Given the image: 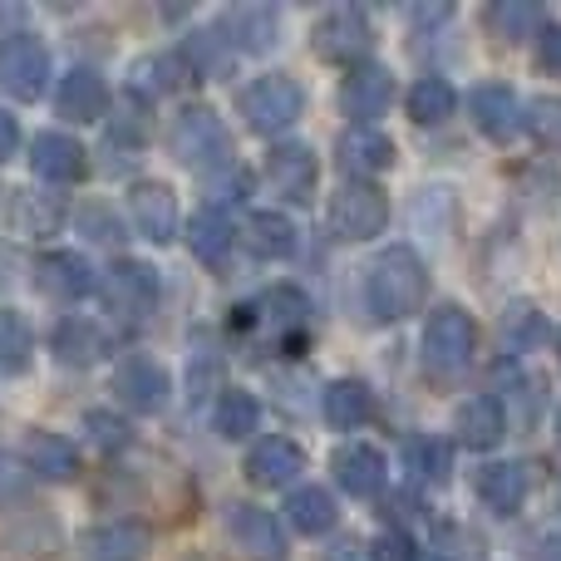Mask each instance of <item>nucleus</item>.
Listing matches in <instances>:
<instances>
[{
  "label": "nucleus",
  "instance_id": "5",
  "mask_svg": "<svg viewBox=\"0 0 561 561\" xmlns=\"http://www.w3.org/2000/svg\"><path fill=\"white\" fill-rule=\"evenodd\" d=\"M330 232L345 237V242H369V237L385 232L389 222V197L375 183H345L330 197Z\"/></svg>",
  "mask_w": 561,
  "mask_h": 561
},
{
  "label": "nucleus",
  "instance_id": "8",
  "mask_svg": "<svg viewBox=\"0 0 561 561\" xmlns=\"http://www.w3.org/2000/svg\"><path fill=\"white\" fill-rule=\"evenodd\" d=\"M114 394L124 399V409H134V414H158V409H168L173 379H168V369L158 365V359L128 355L124 365L114 369Z\"/></svg>",
  "mask_w": 561,
  "mask_h": 561
},
{
  "label": "nucleus",
  "instance_id": "19",
  "mask_svg": "<svg viewBox=\"0 0 561 561\" xmlns=\"http://www.w3.org/2000/svg\"><path fill=\"white\" fill-rule=\"evenodd\" d=\"M335 483L345 488L350 497H379V493H385V483H389L385 454H379V448H369V444L345 448V454L335 458Z\"/></svg>",
  "mask_w": 561,
  "mask_h": 561
},
{
  "label": "nucleus",
  "instance_id": "23",
  "mask_svg": "<svg viewBox=\"0 0 561 561\" xmlns=\"http://www.w3.org/2000/svg\"><path fill=\"white\" fill-rule=\"evenodd\" d=\"M104 350H108V335L94 325V320H84V316L59 320V330H55V359H59V365L89 369V365H99V359H104Z\"/></svg>",
  "mask_w": 561,
  "mask_h": 561
},
{
  "label": "nucleus",
  "instance_id": "35",
  "mask_svg": "<svg viewBox=\"0 0 561 561\" xmlns=\"http://www.w3.org/2000/svg\"><path fill=\"white\" fill-rule=\"evenodd\" d=\"M503 335H507V345L513 350H537L547 340V316L537 306H507Z\"/></svg>",
  "mask_w": 561,
  "mask_h": 561
},
{
  "label": "nucleus",
  "instance_id": "32",
  "mask_svg": "<svg viewBox=\"0 0 561 561\" xmlns=\"http://www.w3.org/2000/svg\"><path fill=\"white\" fill-rule=\"evenodd\" d=\"M30 355H35V335H30L25 316L0 306V375H20V369H30Z\"/></svg>",
  "mask_w": 561,
  "mask_h": 561
},
{
  "label": "nucleus",
  "instance_id": "6",
  "mask_svg": "<svg viewBox=\"0 0 561 561\" xmlns=\"http://www.w3.org/2000/svg\"><path fill=\"white\" fill-rule=\"evenodd\" d=\"M158 272L148 262H114L104 276V300L118 320H148L158 310Z\"/></svg>",
  "mask_w": 561,
  "mask_h": 561
},
{
  "label": "nucleus",
  "instance_id": "48",
  "mask_svg": "<svg viewBox=\"0 0 561 561\" xmlns=\"http://www.w3.org/2000/svg\"><path fill=\"white\" fill-rule=\"evenodd\" d=\"M557 350H561V340H557Z\"/></svg>",
  "mask_w": 561,
  "mask_h": 561
},
{
  "label": "nucleus",
  "instance_id": "26",
  "mask_svg": "<svg viewBox=\"0 0 561 561\" xmlns=\"http://www.w3.org/2000/svg\"><path fill=\"white\" fill-rule=\"evenodd\" d=\"M503 434H507V414L493 394H473L463 409H458V438H463L468 448L488 454V448L503 444Z\"/></svg>",
  "mask_w": 561,
  "mask_h": 561
},
{
  "label": "nucleus",
  "instance_id": "27",
  "mask_svg": "<svg viewBox=\"0 0 561 561\" xmlns=\"http://www.w3.org/2000/svg\"><path fill=\"white\" fill-rule=\"evenodd\" d=\"M247 247H252V256H262V262H290L300 237H296V227H290V217L256 213L252 227H247Z\"/></svg>",
  "mask_w": 561,
  "mask_h": 561
},
{
  "label": "nucleus",
  "instance_id": "39",
  "mask_svg": "<svg viewBox=\"0 0 561 561\" xmlns=\"http://www.w3.org/2000/svg\"><path fill=\"white\" fill-rule=\"evenodd\" d=\"M222 39H227V30H203V35H193V39L183 45V55L193 59L197 75H213V69H222V65H227Z\"/></svg>",
  "mask_w": 561,
  "mask_h": 561
},
{
  "label": "nucleus",
  "instance_id": "25",
  "mask_svg": "<svg viewBox=\"0 0 561 561\" xmlns=\"http://www.w3.org/2000/svg\"><path fill=\"white\" fill-rule=\"evenodd\" d=\"M232 217L222 213V207H203V213H193V222H187V247H193V256L203 266H222L227 256H232Z\"/></svg>",
  "mask_w": 561,
  "mask_h": 561
},
{
  "label": "nucleus",
  "instance_id": "16",
  "mask_svg": "<svg viewBox=\"0 0 561 561\" xmlns=\"http://www.w3.org/2000/svg\"><path fill=\"white\" fill-rule=\"evenodd\" d=\"M310 39H316L320 59H330V65H350V59H359L369 49V25H365L359 10H330Z\"/></svg>",
  "mask_w": 561,
  "mask_h": 561
},
{
  "label": "nucleus",
  "instance_id": "3",
  "mask_svg": "<svg viewBox=\"0 0 561 561\" xmlns=\"http://www.w3.org/2000/svg\"><path fill=\"white\" fill-rule=\"evenodd\" d=\"M173 153L193 173H222V168H232V138H227L222 118L213 108L193 104L173 124Z\"/></svg>",
  "mask_w": 561,
  "mask_h": 561
},
{
  "label": "nucleus",
  "instance_id": "43",
  "mask_svg": "<svg viewBox=\"0 0 561 561\" xmlns=\"http://www.w3.org/2000/svg\"><path fill=\"white\" fill-rule=\"evenodd\" d=\"M79 227H84L94 242H118V222L108 207H84V213H79Z\"/></svg>",
  "mask_w": 561,
  "mask_h": 561
},
{
  "label": "nucleus",
  "instance_id": "12",
  "mask_svg": "<svg viewBox=\"0 0 561 561\" xmlns=\"http://www.w3.org/2000/svg\"><path fill=\"white\" fill-rule=\"evenodd\" d=\"M153 537H148L144 523H94L84 537H79V561H144Z\"/></svg>",
  "mask_w": 561,
  "mask_h": 561
},
{
  "label": "nucleus",
  "instance_id": "37",
  "mask_svg": "<svg viewBox=\"0 0 561 561\" xmlns=\"http://www.w3.org/2000/svg\"><path fill=\"white\" fill-rule=\"evenodd\" d=\"M404 463H409V478L438 483L448 473V448L438 438H414V444H404Z\"/></svg>",
  "mask_w": 561,
  "mask_h": 561
},
{
  "label": "nucleus",
  "instance_id": "18",
  "mask_svg": "<svg viewBox=\"0 0 561 561\" xmlns=\"http://www.w3.org/2000/svg\"><path fill=\"white\" fill-rule=\"evenodd\" d=\"M468 108H473V124L483 128L488 138H497V144L523 128V99L513 94V84H478Z\"/></svg>",
  "mask_w": 561,
  "mask_h": 561
},
{
  "label": "nucleus",
  "instance_id": "1",
  "mask_svg": "<svg viewBox=\"0 0 561 561\" xmlns=\"http://www.w3.org/2000/svg\"><path fill=\"white\" fill-rule=\"evenodd\" d=\"M424 296H428V272L414 247H389L365 272V310L379 325H394V320L414 316L424 306Z\"/></svg>",
  "mask_w": 561,
  "mask_h": 561
},
{
  "label": "nucleus",
  "instance_id": "28",
  "mask_svg": "<svg viewBox=\"0 0 561 561\" xmlns=\"http://www.w3.org/2000/svg\"><path fill=\"white\" fill-rule=\"evenodd\" d=\"M369 414H375L369 385H359V379H335V385L325 389V419L335 428H359V424H369Z\"/></svg>",
  "mask_w": 561,
  "mask_h": 561
},
{
  "label": "nucleus",
  "instance_id": "34",
  "mask_svg": "<svg viewBox=\"0 0 561 561\" xmlns=\"http://www.w3.org/2000/svg\"><path fill=\"white\" fill-rule=\"evenodd\" d=\"M454 104L458 99H454V84H448V79H419L414 94H409V118L424 124V128H434L454 114Z\"/></svg>",
  "mask_w": 561,
  "mask_h": 561
},
{
  "label": "nucleus",
  "instance_id": "47",
  "mask_svg": "<svg viewBox=\"0 0 561 561\" xmlns=\"http://www.w3.org/2000/svg\"><path fill=\"white\" fill-rule=\"evenodd\" d=\"M557 438H561V414H557Z\"/></svg>",
  "mask_w": 561,
  "mask_h": 561
},
{
  "label": "nucleus",
  "instance_id": "17",
  "mask_svg": "<svg viewBox=\"0 0 561 561\" xmlns=\"http://www.w3.org/2000/svg\"><path fill=\"white\" fill-rule=\"evenodd\" d=\"M335 158L350 178H369V183H375V173L394 168V138H389L385 128H350V134L340 138Z\"/></svg>",
  "mask_w": 561,
  "mask_h": 561
},
{
  "label": "nucleus",
  "instance_id": "45",
  "mask_svg": "<svg viewBox=\"0 0 561 561\" xmlns=\"http://www.w3.org/2000/svg\"><path fill=\"white\" fill-rule=\"evenodd\" d=\"M15 144H20V128H15V118L0 108V163H5L10 153H15Z\"/></svg>",
  "mask_w": 561,
  "mask_h": 561
},
{
  "label": "nucleus",
  "instance_id": "29",
  "mask_svg": "<svg viewBox=\"0 0 561 561\" xmlns=\"http://www.w3.org/2000/svg\"><path fill=\"white\" fill-rule=\"evenodd\" d=\"M286 517H290V527L306 537L330 533V527H335V497H330L325 488H290Z\"/></svg>",
  "mask_w": 561,
  "mask_h": 561
},
{
  "label": "nucleus",
  "instance_id": "44",
  "mask_svg": "<svg viewBox=\"0 0 561 561\" xmlns=\"http://www.w3.org/2000/svg\"><path fill=\"white\" fill-rule=\"evenodd\" d=\"M537 59H542V69L561 75V25H547L542 30V39H537Z\"/></svg>",
  "mask_w": 561,
  "mask_h": 561
},
{
  "label": "nucleus",
  "instance_id": "24",
  "mask_svg": "<svg viewBox=\"0 0 561 561\" xmlns=\"http://www.w3.org/2000/svg\"><path fill=\"white\" fill-rule=\"evenodd\" d=\"M25 463H30V473L45 478V483H69V478L79 473V448L69 444V438L35 428V434L25 438Z\"/></svg>",
  "mask_w": 561,
  "mask_h": 561
},
{
  "label": "nucleus",
  "instance_id": "7",
  "mask_svg": "<svg viewBox=\"0 0 561 561\" xmlns=\"http://www.w3.org/2000/svg\"><path fill=\"white\" fill-rule=\"evenodd\" d=\"M49 79V49L35 35H10L0 45V84L15 99H39Z\"/></svg>",
  "mask_w": 561,
  "mask_h": 561
},
{
  "label": "nucleus",
  "instance_id": "33",
  "mask_svg": "<svg viewBox=\"0 0 561 561\" xmlns=\"http://www.w3.org/2000/svg\"><path fill=\"white\" fill-rule=\"evenodd\" d=\"M537 20H542V5H533V0H497V5H488V30L497 39H507V45L533 35Z\"/></svg>",
  "mask_w": 561,
  "mask_h": 561
},
{
  "label": "nucleus",
  "instance_id": "36",
  "mask_svg": "<svg viewBox=\"0 0 561 561\" xmlns=\"http://www.w3.org/2000/svg\"><path fill=\"white\" fill-rule=\"evenodd\" d=\"M262 316L272 320V325L296 330V325H306L310 320V300H306V290H296V286H276V290H266Z\"/></svg>",
  "mask_w": 561,
  "mask_h": 561
},
{
  "label": "nucleus",
  "instance_id": "22",
  "mask_svg": "<svg viewBox=\"0 0 561 561\" xmlns=\"http://www.w3.org/2000/svg\"><path fill=\"white\" fill-rule=\"evenodd\" d=\"M300 468H306V458H300V448L286 444V438H262V444L247 454V478H252L256 488H286V483H296Z\"/></svg>",
  "mask_w": 561,
  "mask_h": 561
},
{
  "label": "nucleus",
  "instance_id": "2",
  "mask_svg": "<svg viewBox=\"0 0 561 561\" xmlns=\"http://www.w3.org/2000/svg\"><path fill=\"white\" fill-rule=\"evenodd\" d=\"M473 350H478V325L463 306H444L428 316L424 325V369L438 379H454L473 365Z\"/></svg>",
  "mask_w": 561,
  "mask_h": 561
},
{
  "label": "nucleus",
  "instance_id": "21",
  "mask_svg": "<svg viewBox=\"0 0 561 561\" xmlns=\"http://www.w3.org/2000/svg\"><path fill=\"white\" fill-rule=\"evenodd\" d=\"M478 497H483V507L493 517H513L527 503V468L513 463V458L507 463H488L478 473Z\"/></svg>",
  "mask_w": 561,
  "mask_h": 561
},
{
  "label": "nucleus",
  "instance_id": "20",
  "mask_svg": "<svg viewBox=\"0 0 561 561\" xmlns=\"http://www.w3.org/2000/svg\"><path fill=\"white\" fill-rule=\"evenodd\" d=\"M35 272H39V290L55 300H79L94 290V266L79 252H45Z\"/></svg>",
  "mask_w": 561,
  "mask_h": 561
},
{
  "label": "nucleus",
  "instance_id": "42",
  "mask_svg": "<svg viewBox=\"0 0 561 561\" xmlns=\"http://www.w3.org/2000/svg\"><path fill=\"white\" fill-rule=\"evenodd\" d=\"M369 561H419V557H414V542H409L404 533H385V537H375V547H369Z\"/></svg>",
  "mask_w": 561,
  "mask_h": 561
},
{
  "label": "nucleus",
  "instance_id": "9",
  "mask_svg": "<svg viewBox=\"0 0 561 561\" xmlns=\"http://www.w3.org/2000/svg\"><path fill=\"white\" fill-rule=\"evenodd\" d=\"M389 104H394V75L385 65H359L340 84V108H345V118H355V128H375V118Z\"/></svg>",
  "mask_w": 561,
  "mask_h": 561
},
{
  "label": "nucleus",
  "instance_id": "30",
  "mask_svg": "<svg viewBox=\"0 0 561 561\" xmlns=\"http://www.w3.org/2000/svg\"><path fill=\"white\" fill-rule=\"evenodd\" d=\"M256 424H262V404H256V394H247V389H227L222 399L213 404V428L222 438H252Z\"/></svg>",
  "mask_w": 561,
  "mask_h": 561
},
{
  "label": "nucleus",
  "instance_id": "13",
  "mask_svg": "<svg viewBox=\"0 0 561 561\" xmlns=\"http://www.w3.org/2000/svg\"><path fill=\"white\" fill-rule=\"evenodd\" d=\"M266 183H272L276 197L286 203H310L320 183V163L306 144H280L272 158H266Z\"/></svg>",
  "mask_w": 561,
  "mask_h": 561
},
{
  "label": "nucleus",
  "instance_id": "10",
  "mask_svg": "<svg viewBox=\"0 0 561 561\" xmlns=\"http://www.w3.org/2000/svg\"><path fill=\"white\" fill-rule=\"evenodd\" d=\"M227 533H232V542L242 547L247 557H262V561L286 557V527L276 523V513H266V507H256V503L227 507Z\"/></svg>",
  "mask_w": 561,
  "mask_h": 561
},
{
  "label": "nucleus",
  "instance_id": "14",
  "mask_svg": "<svg viewBox=\"0 0 561 561\" xmlns=\"http://www.w3.org/2000/svg\"><path fill=\"white\" fill-rule=\"evenodd\" d=\"M108 104V89H104V75L89 65H75L59 75V89H55V108L59 118H69V124H94L99 114H104Z\"/></svg>",
  "mask_w": 561,
  "mask_h": 561
},
{
  "label": "nucleus",
  "instance_id": "38",
  "mask_svg": "<svg viewBox=\"0 0 561 561\" xmlns=\"http://www.w3.org/2000/svg\"><path fill=\"white\" fill-rule=\"evenodd\" d=\"M178 75H183V65H178L173 55L138 59V65H134V89H144V94H168Z\"/></svg>",
  "mask_w": 561,
  "mask_h": 561
},
{
  "label": "nucleus",
  "instance_id": "4",
  "mask_svg": "<svg viewBox=\"0 0 561 561\" xmlns=\"http://www.w3.org/2000/svg\"><path fill=\"white\" fill-rule=\"evenodd\" d=\"M237 108H242V118L252 124V134L272 138V134H286V128L300 118L306 94H300V84L290 75H262L237 94Z\"/></svg>",
  "mask_w": 561,
  "mask_h": 561
},
{
  "label": "nucleus",
  "instance_id": "41",
  "mask_svg": "<svg viewBox=\"0 0 561 561\" xmlns=\"http://www.w3.org/2000/svg\"><path fill=\"white\" fill-rule=\"evenodd\" d=\"M523 124L542 144H561V99H533V108H523Z\"/></svg>",
  "mask_w": 561,
  "mask_h": 561
},
{
  "label": "nucleus",
  "instance_id": "11",
  "mask_svg": "<svg viewBox=\"0 0 561 561\" xmlns=\"http://www.w3.org/2000/svg\"><path fill=\"white\" fill-rule=\"evenodd\" d=\"M128 217H134L138 237H148V242H173L178 237V197L168 183H158V178H144V183H134V193H128Z\"/></svg>",
  "mask_w": 561,
  "mask_h": 561
},
{
  "label": "nucleus",
  "instance_id": "31",
  "mask_svg": "<svg viewBox=\"0 0 561 561\" xmlns=\"http://www.w3.org/2000/svg\"><path fill=\"white\" fill-rule=\"evenodd\" d=\"M227 35H232L242 49L266 55V49L276 45V35H280V20H276L272 5H247V10H237V15L227 20Z\"/></svg>",
  "mask_w": 561,
  "mask_h": 561
},
{
  "label": "nucleus",
  "instance_id": "15",
  "mask_svg": "<svg viewBox=\"0 0 561 561\" xmlns=\"http://www.w3.org/2000/svg\"><path fill=\"white\" fill-rule=\"evenodd\" d=\"M30 168H35L39 183L65 187V183H79V178L89 173V158H84V148H79V138H69V134H39L35 148H30Z\"/></svg>",
  "mask_w": 561,
  "mask_h": 561
},
{
  "label": "nucleus",
  "instance_id": "46",
  "mask_svg": "<svg viewBox=\"0 0 561 561\" xmlns=\"http://www.w3.org/2000/svg\"><path fill=\"white\" fill-rule=\"evenodd\" d=\"M419 561H448V557H419Z\"/></svg>",
  "mask_w": 561,
  "mask_h": 561
},
{
  "label": "nucleus",
  "instance_id": "40",
  "mask_svg": "<svg viewBox=\"0 0 561 561\" xmlns=\"http://www.w3.org/2000/svg\"><path fill=\"white\" fill-rule=\"evenodd\" d=\"M84 428H89V438H94V448H104V454H118V448L128 444V424L118 414H108V409L84 414Z\"/></svg>",
  "mask_w": 561,
  "mask_h": 561
}]
</instances>
